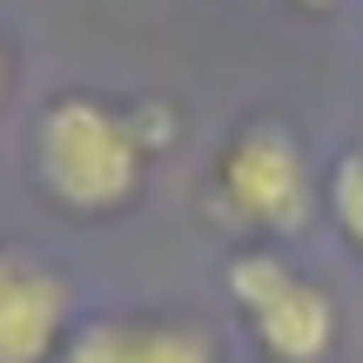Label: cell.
I'll return each mask as SVG.
<instances>
[{
  "instance_id": "obj_3",
  "label": "cell",
  "mask_w": 363,
  "mask_h": 363,
  "mask_svg": "<svg viewBox=\"0 0 363 363\" xmlns=\"http://www.w3.org/2000/svg\"><path fill=\"white\" fill-rule=\"evenodd\" d=\"M222 202L235 208L242 222H256V229H303L310 222V169H303V148L289 142L283 128H242L229 142V155H222V175H216Z\"/></svg>"
},
{
  "instance_id": "obj_6",
  "label": "cell",
  "mask_w": 363,
  "mask_h": 363,
  "mask_svg": "<svg viewBox=\"0 0 363 363\" xmlns=\"http://www.w3.org/2000/svg\"><path fill=\"white\" fill-rule=\"evenodd\" d=\"M330 208H337L343 235L363 249V148H350V155L337 162V175H330Z\"/></svg>"
},
{
  "instance_id": "obj_8",
  "label": "cell",
  "mask_w": 363,
  "mask_h": 363,
  "mask_svg": "<svg viewBox=\"0 0 363 363\" xmlns=\"http://www.w3.org/2000/svg\"><path fill=\"white\" fill-rule=\"evenodd\" d=\"M0 94H7V48H0Z\"/></svg>"
},
{
  "instance_id": "obj_4",
  "label": "cell",
  "mask_w": 363,
  "mask_h": 363,
  "mask_svg": "<svg viewBox=\"0 0 363 363\" xmlns=\"http://www.w3.org/2000/svg\"><path fill=\"white\" fill-rule=\"evenodd\" d=\"M74 316V289L61 269L34 262L27 249H0V363H54Z\"/></svg>"
},
{
  "instance_id": "obj_1",
  "label": "cell",
  "mask_w": 363,
  "mask_h": 363,
  "mask_svg": "<svg viewBox=\"0 0 363 363\" xmlns=\"http://www.w3.org/2000/svg\"><path fill=\"white\" fill-rule=\"evenodd\" d=\"M142 155L128 115L88 101V94H61V101L40 115V182H48L54 202L81 208V216H101L121 208L142 189Z\"/></svg>"
},
{
  "instance_id": "obj_7",
  "label": "cell",
  "mask_w": 363,
  "mask_h": 363,
  "mask_svg": "<svg viewBox=\"0 0 363 363\" xmlns=\"http://www.w3.org/2000/svg\"><path fill=\"white\" fill-rule=\"evenodd\" d=\"M128 128H135V142H142V148H169L175 115H169V108H135V115H128Z\"/></svg>"
},
{
  "instance_id": "obj_2",
  "label": "cell",
  "mask_w": 363,
  "mask_h": 363,
  "mask_svg": "<svg viewBox=\"0 0 363 363\" xmlns=\"http://www.w3.org/2000/svg\"><path fill=\"white\" fill-rule=\"evenodd\" d=\"M229 296L276 363H323L337 350V303H330V289L296 276L283 256H235Z\"/></svg>"
},
{
  "instance_id": "obj_9",
  "label": "cell",
  "mask_w": 363,
  "mask_h": 363,
  "mask_svg": "<svg viewBox=\"0 0 363 363\" xmlns=\"http://www.w3.org/2000/svg\"><path fill=\"white\" fill-rule=\"evenodd\" d=\"M303 7H330V0H303Z\"/></svg>"
},
{
  "instance_id": "obj_5",
  "label": "cell",
  "mask_w": 363,
  "mask_h": 363,
  "mask_svg": "<svg viewBox=\"0 0 363 363\" xmlns=\"http://www.w3.org/2000/svg\"><path fill=\"white\" fill-rule=\"evenodd\" d=\"M54 363H216L202 323H148V316H94L61 343Z\"/></svg>"
}]
</instances>
